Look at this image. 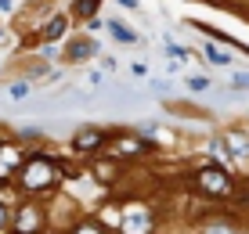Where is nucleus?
<instances>
[{
  "instance_id": "1",
  "label": "nucleus",
  "mask_w": 249,
  "mask_h": 234,
  "mask_svg": "<svg viewBox=\"0 0 249 234\" xmlns=\"http://www.w3.org/2000/svg\"><path fill=\"white\" fill-rule=\"evenodd\" d=\"M54 162L51 159H29L22 166V187L25 191H44V187L54 184Z\"/></svg>"
},
{
  "instance_id": "2",
  "label": "nucleus",
  "mask_w": 249,
  "mask_h": 234,
  "mask_svg": "<svg viewBox=\"0 0 249 234\" xmlns=\"http://www.w3.org/2000/svg\"><path fill=\"white\" fill-rule=\"evenodd\" d=\"M199 184H202L210 195H217V198H228V195H231V180H228L217 166H206V169H199Z\"/></svg>"
},
{
  "instance_id": "3",
  "label": "nucleus",
  "mask_w": 249,
  "mask_h": 234,
  "mask_svg": "<svg viewBox=\"0 0 249 234\" xmlns=\"http://www.w3.org/2000/svg\"><path fill=\"white\" fill-rule=\"evenodd\" d=\"M148 231H152V223H148V213H144V209H137V205H134V209L126 213V227H123V234H148Z\"/></svg>"
},
{
  "instance_id": "4",
  "label": "nucleus",
  "mask_w": 249,
  "mask_h": 234,
  "mask_svg": "<svg viewBox=\"0 0 249 234\" xmlns=\"http://www.w3.org/2000/svg\"><path fill=\"white\" fill-rule=\"evenodd\" d=\"M101 137H105L101 130H94V126H83L80 134H76L72 148H76V151H90V148H98V144H101Z\"/></svg>"
},
{
  "instance_id": "5",
  "label": "nucleus",
  "mask_w": 249,
  "mask_h": 234,
  "mask_svg": "<svg viewBox=\"0 0 249 234\" xmlns=\"http://www.w3.org/2000/svg\"><path fill=\"white\" fill-rule=\"evenodd\" d=\"M40 227V216H36V209L33 205H25V209L18 213V234H33Z\"/></svg>"
},
{
  "instance_id": "6",
  "label": "nucleus",
  "mask_w": 249,
  "mask_h": 234,
  "mask_svg": "<svg viewBox=\"0 0 249 234\" xmlns=\"http://www.w3.org/2000/svg\"><path fill=\"white\" fill-rule=\"evenodd\" d=\"M228 151L231 155H249V134H228Z\"/></svg>"
},
{
  "instance_id": "7",
  "label": "nucleus",
  "mask_w": 249,
  "mask_h": 234,
  "mask_svg": "<svg viewBox=\"0 0 249 234\" xmlns=\"http://www.w3.org/2000/svg\"><path fill=\"white\" fill-rule=\"evenodd\" d=\"M87 54H90V40H76L72 47H69V58H72V62H83Z\"/></svg>"
},
{
  "instance_id": "8",
  "label": "nucleus",
  "mask_w": 249,
  "mask_h": 234,
  "mask_svg": "<svg viewBox=\"0 0 249 234\" xmlns=\"http://www.w3.org/2000/svg\"><path fill=\"white\" fill-rule=\"evenodd\" d=\"M98 4H101V0H76V7H72V11L80 15V18H87V15L98 11Z\"/></svg>"
},
{
  "instance_id": "9",
  "label": "nucleus",
  "mask_w": 249,
  "mask_h": 234,
  "mask_svg": "<svg viewBox=\"0 0 249 234\" xmlns=\"http://www.w3.org/2000/svg\"><path fill=\"white\" fill-rule=\"evenodd\" d=\"M112 166H116V162H98V169H94V173H98V177H105V180H112V177H116Z\"/></svg>"
},
{
  "instance_id": "10",
  "label": "nucleus",
  "mask_w": 249,
  "mask_h": 234,
  "mask_svg": "<svg viewBox=\"0 0 249 234\" xmlns=\"http://www.w3.org/2000/svg\"><path fill=\"white\" fill-rule=\"evenodd\" d=\"M116 148H119V151H144L148 144H141V141H119Z\"/></svg>"
},
{
  "instance_id": "11",
  "label": "nucleus",
  "mask_w": 249,
  "mask_h": 234,
  "mask_svg": "<svg viewBox=\"0 0 249 234\" xmlns=\"http://www.w3.org/2000/svg\"><path fill=\"white\" fill-rule=\"evenodd\" d=\"M62 33H65V18H54V22H51V29H47V40L62 36Z\"/></svg>"
},
{
  "instance_id": "12",
  "label": "nucleus",
  "mask_w": 249,
  "mask_h": 234,
  "mask_svg": "<svg viewBox=\"0 0 249 234\" xmlns=\"http://www.w3.org/2000/svg\"><path fill=\"white\" fill-rule=\"evenodd\" d=\"M112 33H116V40H123V43H134V33H126L123 25H116V22H112Z\"/></svg>"
},
{
  "instance_id": "13",
  "label": "nucleus",
  "mask_w": 249,
  "mask_h": 234,
  "mask_svg": "<svg viewBox=\"0 0 249 234\" xmlns=\"http://www.w3.org/2000/svg\"><path fill=\"white\" fill-rule=\"evenodd\" d=\"M210 62H217V65H228L231 58L224 54V50H217V47H213V50H210Z\"/></svg>"
},
{
  "instance_id": "14",
  "label": "nucleus",
  "mask_w": 249,
  "mask_h": 234,
  "mask_svg": "<svg viewBox=\"0 0 249 234\" xmlns=\"http://www.w3.org/2000/svg\"><path fill=\"white\" fill-rule=\"evenodd\" d=\"M231 83L242 90V86H249V76H246V72H235V76H231Z\"/></svg>"
},
{
  "instance_id": "15",
  "label": "nucleus",
  "mask_w": 249,
  "mask_h": 234,
  "mask_svg": "<svg viewBox=\"0 0 249 234\" xmlns=\"http://www.w3.org/2000/svg\"><path fill=\"white\" fill-rule=\"evenodd\" d=\"M192 90H206V76H192Z\"/></svg>"
},
{
  "instance_id": "16",
  "label": "nucleus",
  "mask_w": 249,
  "mask_h": 234,
  "mask_svg": "<svg viewBox=\"0 0 249 234\" xmlns=\"http://www.w3.org/2000/svg\"><path fill=\"white\" fill-rule=\"evenodd\" d=\"M7 94H11V98H22V94H25V83H15L11 90H7Z\"/></svg>"
},
{
  "instance_id": "17",
  "label": "nucleus",
  "mask_w": 249,
  "mask_h": 234,
  "mask_svg": "<svg viewBox=\"0 0 249 234\" xmlns=\"http://www.w3.org/2000/svg\"><path fill=\"white\" fill-rule=\"evenodd\" d=\"M206 234H231L228 227H206Z\"/></svg>"
},
{
  "instance_id": "18",
  "label": "nucleus",
  "mask_w": 249,
  "mask_h": 234,
  "mask_svg": "<svg viewBox=\"0 0 249 234\" xmlns=\"http://www.w3.org/2000/svg\"><path fill=\"white\" fill-rule=\"evenodd\" d=\"M80 234H101V231L94 227V223H87V227H80Z\"/></svg>"
},
{
  "instance_id": "19",
  "label": "nucleus",
  "mask_w": 249,
  "mask_h": 234,
  "mask_svg": "<svg viewBox=\"0 0 249 234\" xmlns=\"http://www.w3.org/2000/svg\"><path fill=\"white\" fill-rule=\"evenodd\" d=\"M4 223H7V213H4V205H0V227H4Z\"/></svg>"
}]
</instances>
